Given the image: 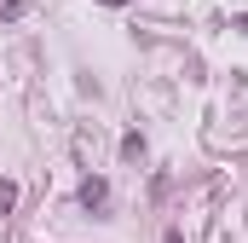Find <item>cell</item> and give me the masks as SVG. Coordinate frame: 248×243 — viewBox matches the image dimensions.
<instances>
[{
	"mask_svg": "<svg viewBox=\"0 0 248 243\" xmlns=\"http://www.w3.org/2000/svg\"><path fill=\"white\" fill-rule=\"evenodd\" d=\"M104 6H127V0H104Z\"/></svg>",
	"mask_w": 248,
	"mask_h": 243,
	"instance_id": "277c9868",
	"label": "cell"
},
{
	"mask_svg": "<svg viewBox=\"0 0 248 243\" xmlns=\"http://www.w3.org/2000/svg\"><path fill=\"white\" fill-rule=\"evenodd\" d=\"M75 197H81V208H104V203H110V180H98V174H93V180H81Z\"/></svg>",
	"mask_w": 248,
	"mask_h": 243,
	"instance_id": "6da1fadb",
	"label": "cell"
},
{
	"mask_svg": "<svg viewBox=\"0 0 248 243\" xmlns=\"http://www.w3.org/2000/svg\"><path fill=\"white\" fill-rule=\"evenodd\" d=\"M12 203H17V185H12V180H0V208H12Z\"/></svg>",
	"mask_w": 248,
	"mask_h": 243,
	"instance_id": "7a4b0ae2",
	"label": "cell"
},
{
	"mask_svg": "<svg viewBox=\"0 0 248 243\" xmlns=\"http://www.w3.org/2000/svg\"><path fill=\"white\" fill-rule=\"evenodd\" d=\"M168 243H185V238H179V232H168Z\"/></svg>",
	"mask_w": 248,
	"mask_h": 243,
	"instance_id": "3957f363",
	"label": "cell"
}]
</instances>
